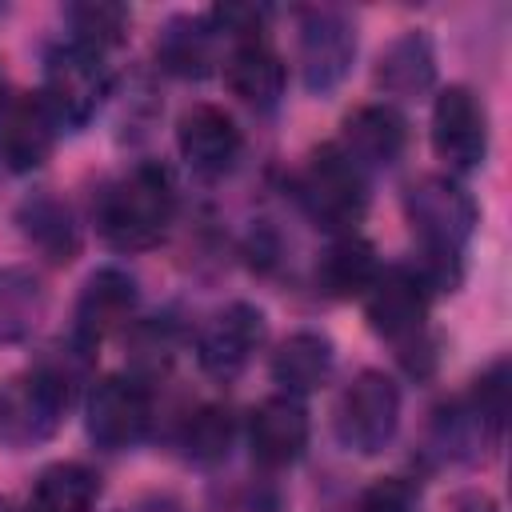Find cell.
<instances>
[{
  "label": "cell",
  "mask_w": 512,
  "mask_h": 512,
  "mask_svg": "<svg viewBox=\"0 0 512 512\" xmlns=\"http://www.w3.org/2000/svg\"><path fill=\"white\" fill-rule=\"evenodd\" d=\"M16 224H20L24 240L48 264L76 260V252H80V224H76L68 200H60L52 188H40V192L24 196L20 208H16Z\"/></svg>",
  "instance_id": "obj_17"
},
{
  "label": "cell",
  "mask_w": 512,
  "mask_h": 512,
  "mask_svg": "<svg viewBox=\"0 0 512 512\" xmlns=\"http://www.w3.org/2000/svg\"><path fill=\"white\" fill-rule=\"evenodd\" d=\"M376 272H380L376 248L360 232H340L328 240V248L316 260V288L332 300L364 296L368 284L376 280Z\"/></svg>",
  "instance_id": "obj_19"
},
{
  "label": "cell",
  "mask_w": 512,
  "mask_h": 512,
  "mask_svg": "<svg viewBox=\"0 0 512 512\" xmlns=\"http://www.w3.org/2000/svg\"><path fill=\"white\" fill-rule=\"evenodd\" d=\"M96 500H100V476L88 464L60 460L32 480L24 512H92Z\"/></svg>",
  "instance_id": "obj_22"
},
{
  "label": "cell",
  "mask_w": 512,
  "mask_h": 512,
  "mask_svg": "<svg viewBox=\"0 0 512 512\" xmlns=\"http://www.w3.org/2000/svg\"><path fill=\"white\" fill-rule=\"evenodd\" d=\"M248 448H252V460L268 472L296 464L308 448V412L300 396L280 392L260 400L248 416Z\"/></svg>",
  "instance_id": "obj_15"
},
{
  "label": "cell",
  "mask_w": 512,
  "mask_h": 512,
  "mask_svg": "<svg viewBox=\"0 0 512 512\" xmlns=\"http://www.w3.org/2000/svg\"><path fill=\"white\" fill-rule=\"evenodd\" d=\"M44 316V288L24 268H0V344L24 340Z\"/></svg>",
  "instance_id": "obj_24"
},
{
  "label": "cell",
  "mask_w": 512,
  "mask_h": 512,
  "mask_svg": "<svg viewBox=\"0 0 512 512\" xmlns=\"http://www.w3.org/2000/svg\"><path fill=\"white\" fill-rule=\"evenodd\" d=\"M4 100H8V96H4V72H0V104H4Z\"/></svg>",
  "instance_id": "obj_31"
},
{
  "label": "cell",
  "mask_w": 512,
  "mask_h": 512,
  "mask_svg": "<svg viewBox=\"0 0 512 512\" xmlns=\"http://www.w3.org/2000/svg\"><path fill=\"white\" fill-rule=\"evenodd\" d=\"M296 196L304 212L332 236L356 232V224L368 212V176L340 152V144H320L308 152L300 176H296Z\"/></svg>",
  "instance_id": "obj_4"
},
{
  "label": "cell",
  "mask_w": 512,
  "mask_h": 512,
  "mask_svg": "<svg viewBox=\"0 0 512 512\" xmlns=\"http://www.w3.org/2000/svg\"><path fill=\"white\" fill-rule=\"evenodd\" d=\"M508 384H512V368L508 360H492V368H484L476 380H472V392L464 400L468 416L476 420L480 436L488 444H500L504 440V424H508Z\"/></svg>",
  "instance_id": "obj_26"
},
{
  "label": "cell",
  "mask_w": 512,
  "mask_h": 512,
  "mask_svg": "<svg viewBox=\"0 0 512 512\" xmlns=\"http://www.w3.org/2000/svg\"><path fill=\"white\" fill-rule=\"evenodd\" d=\"M232 436H236V424H232V412L224 404H200L188 420H184V432H180V448L192 464H220L232 448Z\"/></svg>",
  "instance_id": "obj_27"
},
{
  "label": "cell",
  "mask_w": 512,
  "mask_h": 512,
  "mask_svg": "<svg viewBox=\"0 0 512 512\" xmlns=\"http://www.w3.org/2000/svg\"><path fill=\"white\" fill-rule=\"evenodd\" d=\"M436 80V52L424 32H400L376 60V88L388 96H420Z\"/></svg>",
  "instance_id": "obj_21"
},
{
  "label": "cell",
  "mask_w": 512,
  "mask_h": 512,
  "mask_svg": "<svg viewBox=\"0 0 512 512\" xmlns=\"http://www.w3.org/2000/svg\"><path fill=\"white\" fill-rule=\"evenodd\" d=\"M136 304H140V288H136V280H132L124 268H116V264L96 268V272L84 280L80 296H76L72 336H68L72 352H76L80 360L92 356L116 328H124V324L136 316Z\"/></svg>",
  "instance_id": "obj_10"
},
{
  "label": "cell",
  "mask_w": 512,
  "mask_h": 512,
  "mask_svg": "<svg viewBox=\"0 0 512 512\" xmlns=\"http://www.w3.org/2000/svg\"><path fill=\"white\" fill-rule=\"evenodd\" d=\"M432 148L452 172H472L488 156V108L468 84H448L432 100Z\"/></svg>",
  "instance_id": "obj_11"
},
{
  "label": "cell",
  "mask_w": 512,
  "mask_h": 512,
  "mask_svg": "<svg viewBox=\"0 0 512 512\" xmlns=\"http://www.w3.org/2000/svg\"><path fill=\"white\" fill-rule=\"evenodd\" d=\"M176 148H180V160L196 172V176H224L240 148H244V136L236 128V120L220 108V104H192L180 112L176 120Z\"/></svg>",
  "instance_id": "obj_13"
},
{
  "label": "cell",
  "mask_w": 512,
  "mask_h": 512,
  "mask_svg": "<svg viewBox=\"0 0 512 512\" xmlns=\"http://www.w3.org/2000/svg\"><path fill=\"white\" fill-rule=\"evenodd\" d=\"M56 116L48 112L40 92H20L0 104V160L12 172L40 168L56 148Z\"/></svg>",
  "instance_id": "obj_14"
},
{
  "label": "cell",
  "mask_w": 512,
  "mask_h": 512,
  "mask_svg": "<svg viewBox=\"0 0 512 512\" xmlns=\"http://www.w3.org/2000/svg\"><path fill=\"white\" fill-rule=\"evenodd\" d=\"M404 220L420 244L412 272L428 292H452L464 276V248L480 224L472 192L452 176H420L404 192Z\"/></svg>",
  "instance_id": "obj_1"
},
{
  "label": "cell",
  "mask_w": 512,
  "mask_h": 512,
  "mask_svg": "<svg viewBox=\"0 0 512 512\" xmlns=\"http://www.w3.org/2000/svg\"><path fill=\"white\" fill-rule=\"evenodd\" d=\"M0 512H24V508H16L12 500H4V496H0Z\"/></svg>",
  "instance_id": "obj_30"
},
{
  "label": "cell",
  "mask_w": 512,
  "mask_h": 512,
  "mask_svg": "<svg viewBox=\"0 0 512 512\" xmlns=\"http://www.w3.org/2000/svg\"><path fill=\"white\" fill-rule=\"evenodd\" d=\"M332 428L336 440L356 452V456H376L392 444L396 428H400V388L388 372L380 368H364L356 372L332 412Z\"/></svg>",
  "instance_id": "obj_6"
},
{
  "label": "cell",
  "mask_w": 512,
  "mask_h": 512,
  "mask_svg": "<svg viewBox=\"0 0 512 512\" xmlns=\"http://www.w3.org/2000/svg\"><path fill=\"white\" fill-rule=\"evenodd\" d=\"M364 316L372 332L388 340L400 352V360L416 372V356L428 348V288L420 284V276L404 264L380 268L364 292Z\"/></svg>",
  "instance_id": "obj_5"
},
{
  "label": "cell",
  "mask_w": 512,
  "mask_h": 512,
  "mask_svg": "<svg viewBox=\"0 0 512 512\" xmlns=\"http://www.w3.org/2000/svg\"><path fill=\"white\" fill-rule=\"evenodd\" d=\"M76 368L64 360H40L16 372L0 388V440L8 448H36L52 440L72 408Z\"/></svg>",
  "instance_id": "obj_3"
},
{
  "label": "cell",
  "mask_w": 512,
  "mask_h": 512,
  "mask_svg": "<svg viewBox=\"0 0 512 512\" xmlns=\"http://www.w3.org/2000/svg\"><path fill=\"white\" fill-rule=\"evenodd\" d=\"M208 24L212 32H224L232 44H252V40H264V24H268V8L260 4H220L208 12Z\"/></svg>",
  "instance_id": "obj_28"
},
{
  "label": "cell",
  "mask_w": 512,
  "mask_h": 512,
  "mask_svg": "<svg viewBox=\"0 0 512 512\" xmlns=\"http://www.w3.org/2000/svg\"><path fill=\"white\" fill-rule=\"evenodd\" d=\"M224 84L240 104L268 112L280 104L288 72H284V60L264 40H252V44H232L224 60Z\"/></svg>",
  "instance_id": "obj_18"
},
{
  "label": "cell",
  "mask_w": 512,
  "mask_h": 512,
  "mask_svg": "<svg viewBox=\"0 0 512 512\" xmlns=\"http://www.w3.org/2000/svg\"><path fill=\"white\" fill-rule=\"evenodd\" d=\"M340 152L368 176L372 168H388L408 148V120L392 104H360L344 116L340 128Z\"/></svg>",
  "instance_id": "obj_16"
},
{
  "label": "cell",
  "mask_w": 512,
  "mask_h": 512,
  "mask_svg": "<svg viewBox=\"0 0 512 512\" xmlns=\"http://www.w3.org/2000/svg\"><path fill=\"white\" fill-rule=\"evenodd\" d=\"M360 512H420V492L408 480L388 476V480H380L364 492Z\"/></svg>",
  "instance_id": "obj_29"
},
{
  "label": "cell",
  "mask_w": 512,
  "mask_h": 512,
  "mask_svg": "<svg viewBox=\"0 0 512 512\" xmlns=\"http://www.w3.org/2000/svg\"><path fill=\"white\" fill-rule=\"evenodd\" d=\"M212 24L208 16H172L156 36V60L172 76H204L212 68Z\"/></svg>",
  "instance_id": "obj_23"
},
{
  "label": "cell",
  "mask_w": 512,
  "mask_h": 512,
  "mask_svg": "<svg viewBox=\"0 0 512 512\" xmlns=\"http://www.w3.org/2000/svg\"><path fill=\"white\" fill-rule=\"evenodd\" d=\"M108 88H112V76H108V64L100 52L80 48L72 40L56 44L48 52L40 96L60 128H84L100 112Z\"/></svg>",
  "instance_id": "obj_7"
},
{
  "label": "cell",
  "mask_w": 512,
  "mask_h": 512,
  "mask_svg": "<svg viewBox=\"0 0 512 512\" xmlns=\"http://www.w3.org/2000/svg\"><path fill=\"white\" fill-rule=\"evenodd\" d=\"M84 424H88V440L104 452H124L136 448L148 436L152 424V392L140 376H104L92 392H88V408H84Z\"/></svg>",
  "instance_id": "obj_9"
},
{
  "label": "cell",
  "mask_w": 512,
  "mask_h": 512,
  "mask_svg": "<svg viewBox=\"0 0 512 512\" xmlns=\"http://www.w3.org/2000/svg\"><path fill=\"white\" fill-rule=\"evenodd\" d=\"M336 364V348L324 332H292L288 340H280V348L272 352V380L280 384L284 396H308L316 392Z\"/></svg>",
  "instance_id": "obj_20"
},
{
  "label": "cell",
  "mask_w": 512,
  "mask_h": 512,
  "mask_svg": "<svg viewBox=\"0 0 512 512\" xmlns=\"http://www.w3.org/2000/svg\"><path fill=\"white\" fill-rule=\"evenodd\" d=\"M92 216L116 252H148L176 216V184L160 164H136L100 188Z\"/></svg>",
  "instance_id": "obj_2"
},
{
  "label": "cell",
  "mask_w": 512,
  "mask_h": 512,
  "mask_svg": "<svg viewBox=\"0 0 512 512\" xmlns=\"http://www.w3.org/2000/svg\"><path fill=\"white\" fill-rule=\"evenodd\" d=\"M296 60L308 92H332L356 60V28L340 8H300L296 16Z\"/></svg>",
  "instance_id": "obj_8"
},
{
  "label": "cell",
  "mask_w": 512,
  "mask_h": 512,
  "mask_svg": "<svg viewBox=\"0 0 512 512\" xmlns=\"http://www.w3.org/2000/svg\"><path fill=\"white\" fill-rule=\"evenodd\" d=\"M64 20H68V40L80 44V48H92V52H108L124 40L128 32V8L124 4H112V0H84V4H68L64 8Z\"/></svg>",
  "instance_id": "obj_25"
},
{
  "label": "cell",
  "mask_w": 512,
  "mask_h": 512,
  "mask_svg": "<svg viewBox=\"0 0 512 512\" xmlns=\"http://www.w3.org/2000/svg\"><path fill=\"white\" fill-rule=\"evenodd\" d=\"M268 340V320L256 304L248 300H232L224 308H216L200 332H196V360L208 376L228 380L236 376Z\"/></svg>",
  "instance_id": "obj_12"
}]
</instances>
